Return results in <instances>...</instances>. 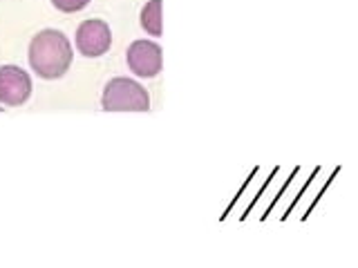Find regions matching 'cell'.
I'll list each match as a JSON object with an SVG mask.
<instances>
[{"instance_id":"2","label":"cell","mask_w":358,"mask_h":268,"mask_svg":"<svg viewBox=\"0 0 358 268\" xmlns=\"http://www.w3.org/2000/svg\"><path fill=\"white\" fill-rule=\"evenodd\" d=\"M101 107L106 112H148L150 96L141 83L132 79H112L103 89Z\"/></svg>"},{"instance_id":"6","label":"cell","mask_w":358,"mask_h":268,"mask_svg":"<svg viewBox=\"0 0 358 268\" xmlns=\"http://www.w3.org/2000/svg\"><path fill=\"white\" fill-rule=\"evenodd\" d=\"M141 27L150 36H161V0H150L141 9Z\"/></svg>"},{"instance_id":"1","label":"cell","mask_w":358,"mask_h":268,"mask_svg":"<svg viewBox=\"0 0 358 268\" xmlns=\"http://www.w3.org/2000/svg\"><path fill=\"white\" fill-rule=\"evenodd\" d=\"M72 45L58 29H43L29 42V65L45 81L61 79L72 65Z\"/></svg>"},{"instance_id":"3","label":"cell","mask_w":358,"mask_h":268,"mask_svg":"<svg viewBox=\"0 0 358 268\" xmlns=\"http://www.w3.org/2000/svg\"><path fill=\"white\" fill-rule=\"evenodd\" d=\"M32 96V79L22 67L5 65L0 67V105L18 107Z\"/></svg>"},{"instance_id":"4","label":"cell","mask_w":358,"mask_h":268,"mask_svg":"<svg viewBox=\"0 0 358 268\" xmlns=\"http://www.w3.org/2000/svg\"><path fill=\"white\" fill-rule=\"evenodd\" d=\"M126 58H128V67L132 69V74H137L141 79H153L163 67L161 47H159L157 42H150V41H134L128 47Z\"/></svg>"},{"instance_id":"7","label":"cell","mask_w":358,"mask_h":268,"mask_svg":"<svg viewBox=\"0 0 358 268\" xmlns=\"http://www.w3.org/2000/svg\"><path fill=\"white\" fill-rule=\"evenodd\" d=\"M52 5L63 14H76L90 5V0H52Z\"/></svg>"},{"instance_id":"5","label":"cell","mask_w":358,"mask_h":268,"mask_svg":"<svg viewBox=\"0 0 358 268\" xmlns=\"http://www.w3.org/2000/svg\"><path fill=\"white\" fill-rule=\"evenodd\" d=\"M76 47L83 56H103L112 47V32L106 21H85L76 29Z\"/></svg>"}]
</instances>
